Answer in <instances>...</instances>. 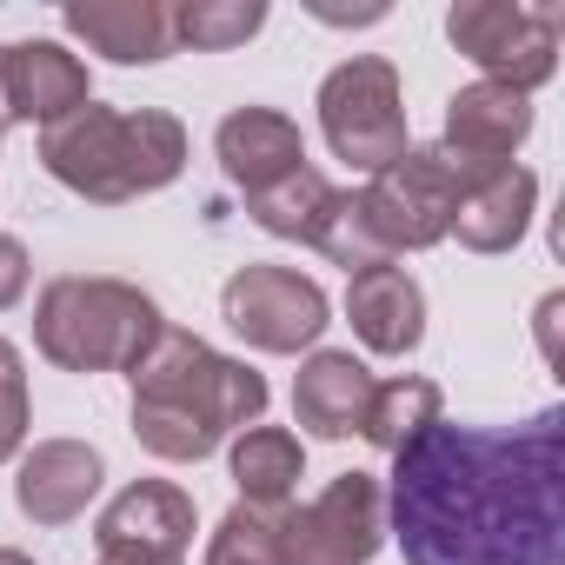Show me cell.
Wrapping results in <instances>:
<instances>
[{
  "mask_svg": "<svg viewBox=\"0 0 565 565\" xmlns=\"http://www.w3.org/2000/svg\"><path fill=\"white\" fill-rule=\"evenodd\" d=\"M386 532L406 565H565V413L512 433L426 426L393 452Z\"/></svg>",
  "mask_w": 565,
  "mask_h": 565,
  "instance_id": "6da1fadb",
  "label": "cell"
},
{
  "mask_svg": "<svg viewBox=\"0 0 565 565\" xmlns=\"http://www.w3.org/2000/svg\"><path fill=\"white\" fill-rule=\"evenodd\" d=\"M127 380H134V439H140V452H153L167 466L213 459L233 433L259 426L266 399H273L266 373L213 353L186 327H160V340L140 353V366Z\"/></svg>",
  "mask_w": 565,
  "mask_h": 565,
  "instance_id": "7a4b0ae2",
  "label": "cell"
},
{
  "mask_svg": "<svg viewBox=\"0 0 565 565\" xmlns=\"http://www.w3.org/2000/svg\"><path fill=\"white\" fill-rule=\"evenodd\" d=\"M41 167L94 206H127L186 173V127L167 107L87 100L67 120L41 127Z\"/></svg>",
  "mask_w": 565,
  "mask_h": 565,
  "instance_id": "3957f363",
  "label": "cell"
},
{
  "mask_svg": "<svg viewBox=\"0 0 565 565\" xmlns=\"http://www.w3.org/2000/svg\"><path fill=\"white\" fill-rule=\"evenodd\" d=\"M160 327V300L114 273H61L34 300V347L61 373H134Z\"/></svg>",
  "mask_w": 565,
  "mask_h": 565,
  "instance_id": "277c9868",
  "label": "cell"
},
{
  "mask_svg": "<svg viewBox=\"0 0 565 565\" xmlns=\"http://www.w3.org/2000/svg\"><path fill=\"white\" fill-rule=\"evenodd\" d=\"M320 134H327L333 160L360 167L366 180H373L380 167H393V160L413 147L399 67H393L386 54H353V61H340V67L320 81Z\"/></svg>",
  "mask_w": 565,
  "mask_h": 565,
  "instance_id": "5b68a950",
  "label": "cell"
},
{
  "mask_svg": "<svg viewBox=\"0 0 565 565\" xmlns=\"http://www.w3.org/2000/svg\"><path fill=\"white\" fill-rule=\"evenodd\" d=\"M558 34L565 14L539 0H459L446 14V41L479 67V81H499L512 94H539L558 74Z\"/></svg>",
  "mask_w": 565,
  "mask_h": 565,
  "instance_id": "8992f818",
  "label": "cell"
},
{
  "mask_svg": "<svg viewBox=\"0 0 565 565\" xmlns=\"http://www.w3.org/2000/svg\"><path fill=\"white\" fill-rule=\"evenodd\" d=\"M459 186H466V167L439 147H406L393 167H380L366 186H360V206L380 233V246L399 259V253H426L439 239H452V213H459Z\"/></svg>",
  "mask_w": 565,
  "mask_h": 565,
  "instance_id": "52a82bcc",
  "label": "cell"
},
{
  "mask_svg": "<svg viewBox=\"0 0 565 565\" xmlns=\"http://www.w3.org/2000/svg\"><path fill=\"white\" fill-rule=\"evenodd\" d=\"M386 545V479L340 472L307 505L279 512V565H373Z\"/></svg>",
  "mask_w": 565,
  "mask_h": 565,
  "instance_id": "ba28073f",
  "label": "cell"
},
{
  "mask_svg": "<svg viewBox=\"0 0 565 565\" xmlns=\"http://www.w3.org/2000/svg\"><path fill=\"white\" fill-rule=\"evenodd\" d=\"M220 320L253 347V353H313L320 333L333 327V300L320 279L294 273V266H239L226 287H220Z\"/></svg>",
  "mask_w": 565,
  "mask_h": 565,
  "instance_id": "9c48e42d",
  "label": "cell"
},
{
  "mask_svg": "<svg viewBox=\"0 0 565 565\" xmlns=\"http://www.w3.org/2000/svg\"><path fill=\"white\" fill-rule=\"evenodd\" d=\"M100 565H180L193 552V492L180 479H134L94 519Z\"/></svg>",
  "mask_w": 565,
  "mask_h": 565,
  "instance_id": "30bf717a",
  "label": "cell"
},
{
  "mask_svg": "<svg viewBox=\"0 0 565 565\" xmlns=\"http://www.w3.org/2000/svg\"><path fill=\"white\" fill-rule=\"evenodd\" d=\"M107 459L87 439H34L14 459V505L34 525H74L94 499H100Z\"/></svg>",
  "mask_w": 565,
  "mask_h": 565,
  "instance_id": "8fae6325",
  "label": "cell"
},
{
  "mask_svg": "<svg viewBox=\"0 0 565 565\" xmlns=\"http://www.w3.org/2000/svg\"><path fill=\"white\" fill-rule=\"evenodd\" d=\"M532 94H512L499 81H472L446 100V127H439V153H452L459 167H505L525 140H532Z\"/></svg>",
  "mask_w": 565,
  "mask_h": 565,
  "instance_id": "7c38bea8",
  "label": "cell"
},
{
  "mask_svg": "<svg viewBox=\"0 0 565 565\" xmlns=\"http://www.w3.org/2000/svg\"><path fill=\"white\" fill-rule=\"evenodd\" d=\"M539 213V173L505 160V167H466L459 186V213H452V239L466 253H512L532 233Z\"/></svg>",
  "mask_w": 565,
  "mask_h": 565,
  "instance_id": "4fadbf2b",
  "label": "cell"
},
{
  "mask_svg": "<svg viewBox=\"0 0 565 565\" xmlns=\"http://www.w3.org/2000/svg\"><path fill=\"white\" fill-rule=\"evenodd\" d=\"M213 160L220 173L253 200L266 193L273 180H287L307 167V134L294 114H279V107H233L220 127H213Z\"/></svg>",
  "mask_w": 565,
  "mask_h": 565,
  "instance_id": "5bb4252c",
  "label": "cell"
},
{
  "mask_svg": "<svg viewBox=\"0 0 565 565\" xmlns=\"http://www.w3.org/2000/svg\"><path fill=\"white\" fill-rule=\"evenodd\" d=\"M67 41L107 54L114 67H153L173 54V8L167 0H67L61 8Z\"/></svg>",
  "mask_w": 565,
  "mask_h": 565,
  "instance_id": "9a60e30c",
  "label": "cell"
},
{
  "mask_svg": "<svg viewBox=\"0 0 565 565\" xmlns=\"http://www.w3.org/2000/svg\"><path fill=\"white\" fill-rule=\"evenodd\" d=\"M347 320H353L366 353L406 360L426 340V294L399 259H386V266H366V273L347 279Z\"/></svg>",
  "mask_w": 565,
  "mask_h": 565,
  "instance_id": "2e32d148",
  "label": "cell"
},
{
  "mask_svg": "<svg viewBox=\"0 0 565 565\" xmlns=\"http://www.w3.org/2000/svg\"><path fill=\"white\" fill-rule=\"evenodd\" d=\"M94 100V74L61 41H14L8 47V114L28 127H54Z\"/></svg>",
  "mask_w": 565,
  "mask_h": 565,
  "instance_id": "e0dca14e",
  "label": "cell"
},
{
  "mask_svg": "<svg viewBox=\"0 0 565 565\" xmlns=\"http://www.w3.org/2000/svg\"><path fill=\"white\" fill-rule=\"evenodd\" d=\"M373 399V366L347 347H313L294 380V419L313 439H353Z\"/></svg>",
  "mask_w": 565,
  "mask_h": 565,
  "instance_id": "ac0fdd59",
  "label": "cell"
},
{
  "mask_svg": "<svg viewBox=\"0 0 565 565\" xmlns=\"http://www.w3.org/2000/svg\"><path fill=\"white\" fill-rule=\"evenodd\" d=\"M226 472H233L246 505H273L279 512V505H294V492L307 479V446H300V433L259 419V426L226 439Z\"/></svg>",
  "mask_w": 565,
  "mask_h": 565,
  "instance_id": "d6986e66",
  "label": "cell"
},
{
  "mask_svg": "<svg viewBox=\"0 0 565 565\" xmlns=\"http://www.w3.org/2000/svg\"><path fill=\"white\" fill-rule=\"evenodd\" d=\"M446 419V393H439V380H426V373H399V380H373V399H366V419H360V439L373 446V452H399L406 439H419L426 426H439Z\"/></svg>",
  "mask_w": 565,
  "mask_h": 565,
  "instance_id": "ffe728a7",
  "label": "cell"
},
{
  "mask_svg": "<svg viewBox=\"0 0 565 565\" xmlns=\"http://www.w3.org/2000/svg\"><path fill=\"white\" fill-rule=\"evenodd\" d=\"M333 193H340V186L307 160L300 173H287V180H273L266 193H253L246 213H253V226L273 233V239H300V246H313V239H320V220H327V206H333Z\"/></svg>",
  "mask_w": 565,
  "mask_h": 565,
  "instance_id": "44dd1931",
  "label": "cell"
},
{
  "mask_svg": "<svg viewBox=\"0 0 565 565\" xmlns=\"http://www.w3.org/2000/svg\"><path fill=\"white\" fill-rule=\"evenodd\" d=\"M266 0H180L173 8V47L193 54H233L266 28Z\"/></svg>",
  "mask_w": 565,
  "mask_h": 565,
  "instance_id": "7402d4cb",
  "label": "cell"
},
{
  "mask_svg": "<svg viewBox=\"0 0 565 565\" xmlns=\"http://www.w3.org/2000/svg\"><path fill=\"white\" fill-rule=\"evenodd\" d=\"M279 512H287V505H279ZM279 512L233 499L226 519L206 539V565H279Z\"/></svg>",
  "mask_w": 565,
  "mask_h": 565,
  "instance_id": "603a6c76",
  "label": "cell"
},
{
  "mask_svg": "<svg viewBox=\"0 0 565 565\" xmlns=\"http://www.w3.org/2000/svg\"><path fill=\"white\" fill-rule=\"evenodd\" d=\"M313 253H327L333 266H347V279L353 273H366V266H386L393 253L380 246V233H373V220H366V206H360V193H333V206H327V220H320V239H313Z\"/></svg>",
  "mask_w": 565,
  "mask_h": 565,
  "instance_id": "cb8c5ba5",
  "label": "cell"
},
{
  "mask_svg": "<svg viewBox=\"0 0 565 565\" xmlns=\"http://www.w3.org/2000/svg\"><path fill=\"white\" fill-rule=\"evenodd\" d=\"M34 433V399H28V360L14 340H0V466L28 452Z\"/></svg>",
  "mask_w": 565,
  "mask_h": 565,
  "instance_id": "d4e9b609",
  "label": "cell"
},
{
  "mask_svg": "<svg viewBox=\"0 0 565 565\" xmlns=\"http://www.w3.org/2000/svg\"><path fill=\"white\" fill-rule=\"evenodd\" d=\"M28 279H34V259L14 233H0V313L28 300Z\"/></svg>",
  "mask_w": 565,
  "mask_h": 565,
  "instance_id": "484cf974",
  "label": "cell"
},
{
  "mask_svg": "<svg viewBox=\"0 0 565 565\" xmlns=\"http://www.w3.org/2000/svg\"><path fill=\"white\" fill-rule=\"evenodd\" d=\"M558 313H565V300L558 294H545V307H539V353L558 366Z\"/></svg>",
  "mask_w": 565,
  "mask_h": 565,
  "instance_id": "4316f807",
  "label": "cell"
},
{
  "mask_svg": "<svg viewBox=\"0 0 565 565\" xmlns=\"http://www.w3.org/2000/svg\"><path fill=\"white\" fill-rule=\"evenodd\" d=\"M14 127V114H8V47H0V134Z\"/></svg>",
  "mask_w": 565,
  "mask_h": 565,
  "instance_id": "83f0119b",
  "label": "cell"
},
{
  "mask_svg": "<svg viewBox=\"0 0 565 565\" xmlns=\"http://www.w3.org/2000/svg\"><path fill=\"white\" fill-rule=\"evenodd\" d=\"M0 565H34L28 552H14V545H0Z\"/></svg>",
  "mask_w": 565,
  "mask_h": 565,
  "instance_id": "f1b7e54d",
  "label": "cell"
}]
</instances>
